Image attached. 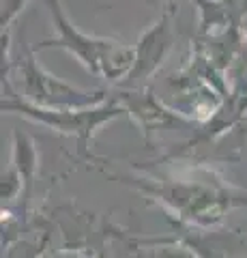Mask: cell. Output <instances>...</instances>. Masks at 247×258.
Returning a JSON list of instances; mask_svg holds the SVG:
<instances>
[{
  "label": "cell",
  "instance_id": "obj_2",
  "mask_svg": "<svg viewBox=\"0 0 247 258\" xmlns=\"http://www.w3.org/2000/svg\"><path fill=\"white\" fill-rule=\"evenodd\" d=\"M24 82H26V91L28 95L37 97L39 101H45V103H93L95 99L99 97H89V95H82L73 91V88L65 86L62 82H58L56 78L43 74L41 69L33 62V58H28L26 67H24Z\"/></svg>",
  "mask_w": 247,
  "mask_h": 258
},
{
  "label": "cell",
  "instance_id": "obj_1",
  "mask_svg": "<svg viewBox=\"0 0 247 258\" xmlns=\"http://www.w3.org/2000/svg\"><path fill=\"white\" fill-rule=\"evenodd\" d=\"M50 5H52L54 18L58 22V30H60V39L54 43L71 50L91 71L106 76L110 80L121 78L125 71L129 69V64L133 62L131 47H123L112 41H99V39H89V37L79 35V32H75L69 26V22L62 18L56 3L50 0Z\"/></svg>",
  "mask_w": 247,
  "mask_h": 258
}]
</instances>
